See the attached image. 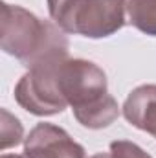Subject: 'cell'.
I'll return each mask as SVG.
<instances>
[{"label": "cell", "instance_id": "1", "mask_svg": "<svg viewBox=\"0 0 156 158\" xmlns=\"http://www.w3.org/2000/svg\"><path fill=\"white\" fill-rule=\"evenodd\" d=\"M0 44L7 55L18 59L28 70L51 59L68 57V37L51 20L4 2L0 20Z\"/></svg>", "mask_w": 156, "mask_h": 158}, {"label": "cell", "instance_id": "2", "mask_svg": "<svg viewBox=\"0 0 156 158\" xmlns=\"http://www.w3.org/2000/svg\"><path fill=\"white\" fill-rule=\"evenodd\" d=\"M59 85L74 118L83 127L103 129L117 119V101L109 94L107 74L96 63L84 59L61 61Z\"/></svg>", "mask_w": 156, "mask_h": 158}, {"label": "cell", "instance_id": "3", "mask_svg": "<svg viewBox=\"0 0 156 158\" xmlns=\"http://www.w3.org/2000/svg\"><path fill=\"white\" fill-rule=\"evenodd\" d=\"M48 11L64 33L88 39L110 37L125 26L117 0H48Z\"/></svg>", "mask_w": 156, "mask_h": 158}, {"label": "cell", "instance_id": "4", "mask_svg": "<svg viewBox=\"0 0 156 158\" xmlns=\"http://www.w3.org/2000/svg\"><path fill=\"white\" fill-rule=\"evenodd\" d=\"M63 59H51L30 68L15 86L17 103L35 116L61 114L68 103L59 85V64Z\"/></svg>", "mask_w": 156, "mask_h": 158}, {"label": "cell", "instance_id": "5", "mask_svg": "<svg viewBox=\"0 0 156 158\" xmlns=\"http://www.w3.org/2000/svg\"><path fill=\"white\" fill-rule=\"evenodd\" d=\"M24 158H84V147L63 127L39 123L24 140Z\"/></svg>", "mask_w": 156, "mask_h": 158}, {"label": "cell", "instance_id": "6", "mask_svg": "<svg viewBox=\"0 0 156 158\" xmlns=\"http://www.w3.org/2000/svg\"><path fill=\"white\" fill-rule=\"evenodd\" d=\"M125 119L156 138V85H142L134 88L123 103Z\"/></svg>", "mask_w": 156, "mask_h": 158}, {"label": "cell", "instance_id": "7", "mask_svg": "<svg viewBox=\"0 0 156 158\" xmlns=\"http://www.w3.org/2000/svg\"><path fill=\"white\" fill-rule=\"evenodd\" d=\"M125 24L145 35L156 37V0H117Z\"/></svg>", "mask_w": 156, "mask_h": 158}, {"label": "cell", "instance_id": "8", "mask_svg": "<svg viewBox=\"0 0 156 158\" xmlns=\"http://www.w3.org/2000/svg\"><path fill=\"white\" fill-rule=\"evenodd\" d=\"M24 136V129L20 125V121L11 116L6 109H2V151L18 145L22 142Z\"/></svg>", "mask_w": 156, "mask_h": 158}, {"label": "cell", "instance_id": "9", "mask_svg": "<svg viewBox=\"0 0 156 158\" xmlns=\"http://www.w3.org/2000/svg\"><path fill=\"white\" fill-rule=\"evenodd\" d=\"M110 156L112 158H153L147 151H143L138 143L129 140H116L110 143Z\"/></svg>", "mask_w": 156, "mask_h": 158}, {"label": "cell", "instance_id": "10", "mask_svg": "<svg viewBox=\"0 0 156 158\" xmlns=\"http://www.w3.org/2000/svg\"><path fill=\"white\" fill-rule=\"evenodd\" d=\"M90 158H112V156H110V153H97V155H94Z\"/></svg>", "mask_w": 156, "mask_h": 158}]
</instances>
